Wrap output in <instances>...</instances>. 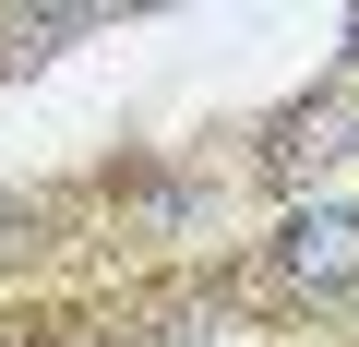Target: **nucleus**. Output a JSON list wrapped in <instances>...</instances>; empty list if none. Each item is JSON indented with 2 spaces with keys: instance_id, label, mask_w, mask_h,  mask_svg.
<instances>
[{
  "instance_id": "7ed1b4c3",
  "label": "nucleus",
  "mask_w": 359,
  "mask_h": 347,
  "mask_svg": "<svg viewBox=\"0 0 359 347\" xmlns=\"http://www.w3.org/2000/svg\"><path fill=\"white\" fill-rule=\"evenodd\" d=\"M36 240H48V204H36V192H13V180H0V264H25Z\"/></svg>"
},
{
  "instance_id": "f257e3e1",
  "label": "nucleus",
  "mask_w": 359,
  "mask_h": 347,
  "mask_svg": "<svg viewBox=\"0 0 359 347\" xmlns=\"http://www.w3.org/2000/svg\"><path fill=\"white\" fill-rule=\"evenodd\" d=\"M276 275H287L299 299H347V287H359V204H287Z\"/></svg>"
},
{
  "instance_id": "20e7f679",
  "label": "nucleus",
  "mask_w": 359,
  "mask_h": 347,
  "mask_svg": "<svg viewBox=\"0 0 359 347\" xmlns=\"http://www.w3.org/2000/svg\"><path fill=\"white\" fill-rule=\"evenodd\" d=\"M347 36H359V25H347Z\"/></svg>"
},
{
  "instance_id": "f03ea898",
  "label": "nucleus",
  "mask_w": 359,
  "mask_h": 347,
  "mask_svg": "<svg viewBox=\"0 0 359 347\" xmlns=\"http://www.w3.org/2000/svg\"><path fill=\"white\" fill-rule=\"evenodd\" d=\"M347 144H359V96L323 84V96H299V108L264 132V168H276V180H311V168H335Z\"/></svg>"
}]
</instances>
